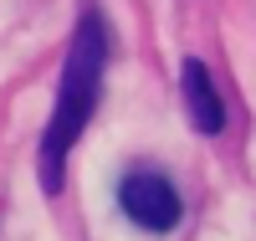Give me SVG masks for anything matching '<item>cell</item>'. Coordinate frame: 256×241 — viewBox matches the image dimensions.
I'll use <instances>...</instances> for the list:
<instances>
[{"label":"cell","mask_w":256,"mask_h":241,"mask_svg":"<svg viewBox=\"0 0 256 241\" xmlns=\"http://www.w3.org/2000/svg\"><path fill=\"white\" fill-rule=\"evenodd\" d=\"M108 57H113L108 16L98 6H82L77 26H72V41H67V57H62V77H56L46 128H41V149H36V174H41V190L46 195H62V185H67V154L88 134V123H92L98 103H102Z\"/></svg>","instance_id":"obj_1"},{"label":"cell","mask_w":256,"mask_h":241,"mask_svg":"<svg viewBox=\"0 0 256 241\" xmlns=\"http://www.w3.org/2000/svg\"><path fill=\"white\" fill-rule=\"evenodd\" d=\"M118 210L128 226H138L148 236H169L184 221V195L159 164H128L118 180Z\"/></svg>","instance_id":"obj_2"},{"label":"cell","mask_w":256,"mask_h":241,"mask_svg":"<svg viewBox=\"0 0 256 241\" xmlns=\"http://www.w3.org/2000/svg\"><path fill=\"white\" fill-rule=\"evenodd\" d=\"M180 103H184V118L195 134H205V139L226 134V98H220V87L200 57L180 62Z\"/></svg>","instance_id":"obj_3"}]
</instances>
